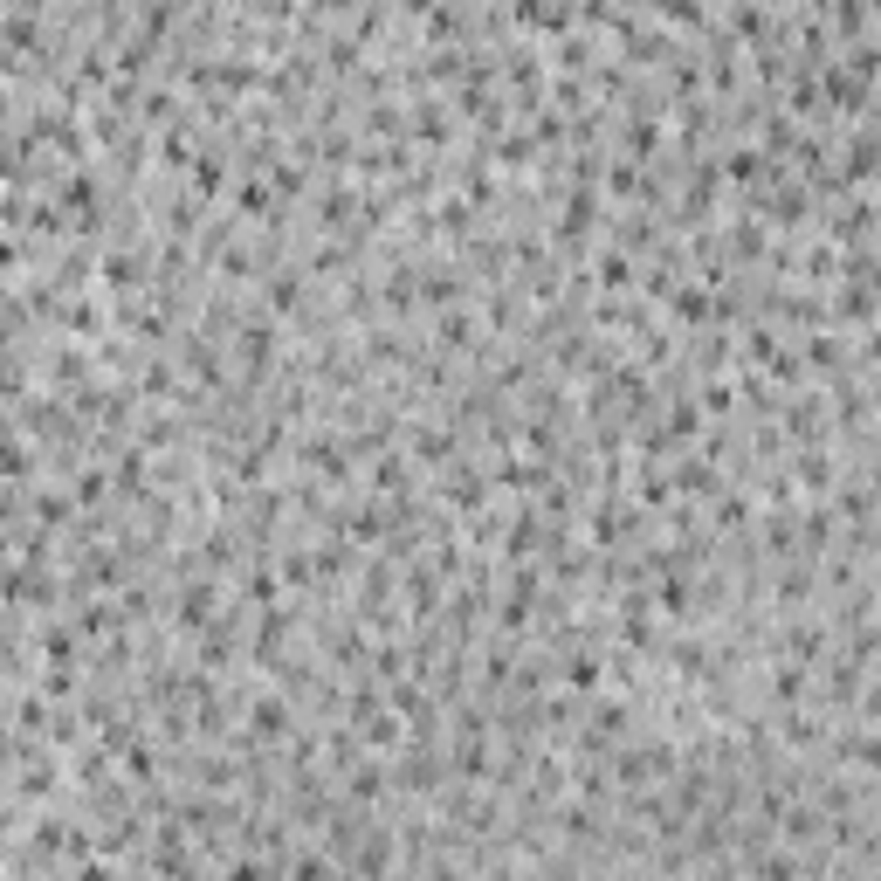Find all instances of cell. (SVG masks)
<instances>
[{"instance_id": "1", "label": "cell", "mask_w": 881, "mask_h": 881, "mask_svg": "<svg viewBox=\"0 0 881 881\" xmlns=\"http://www.w3.org/2000/svg\"><path fill=\"white\" fill-rule=\"evenodd\" d=\"M283 730H289V709L276 696H262L255 702V737H283Z\"/></svg>"}, {"instance_id": "2", "label": "cell", "mask_w": 881, "mask_h": 881, "mask_svg": "<svg viewBox=\"0 0 881 881\" xmlns=\"http://www.w3.org/2000/svg\"><path fill=\"white\" fill-rule=\"evenodd\" d=\"M565 682H571V689H599V661H593V654H571Z\"/></svg>"}, {"instance_id": "3", "label": "cell", "mask_w": 881, "mask_h": 881, "mask_svg": "<svg viewBox=\"0 0 881 881\" xmlns=\"http://www.w3.org/2000/svg\"><path fill=\"white\" fill-rule=\"evenodd\" d=\"M599 276H606V289L626 283V255H599Z\"/></svg>"}]
</instances>
